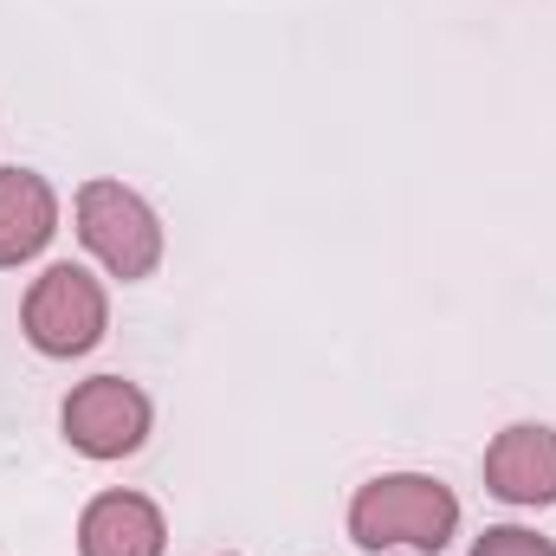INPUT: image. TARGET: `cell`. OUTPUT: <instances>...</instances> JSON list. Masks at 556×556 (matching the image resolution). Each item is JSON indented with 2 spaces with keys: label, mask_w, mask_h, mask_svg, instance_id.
I'll return each mask as SVG.
<instances>
[{
  "label": "cell",
  "mask_w": 556,
  "mask_h": 556,
  "mask_svg": "<svg viewBox=\"0 0 556 556\" xmlns=\"http://www.w3.org/2000/svg\"><path fill=\"white\" fill-rule=\"evenodd\" d=\"M168 518L142 492H98L78 518V556H162Z\"/></svg>",
  "instance_id": "cell-6"
},
{
  "label": "cell",
  "mask_w": 556,
  "mask_h": 556,
  "mask_svg": "<svg viewBox=\"0 0 556 556\" xmlns=\"http://www.w3.org/2000/svg\"><path fill=\"white\" fill-rule=\"evenodd\" d=\"M472 556H556V544L538 538V531H525V525H492V531L472 544Z\"/></svg>",
  "instance_id": "cell-8"
},
{
  "label": "cell",
  "mask_w": 556,
  "mask_h": 556,
  "mask_svg": "<svg viewBox=\"0 0 556 556\" xmlns=\"http://www.w3.org/2000/svg\"><path fill=\"white\" fill-rule=\"evenodd\" d=\"M20 330L52 363L91 356L104 343V330H111V298H104V285L85 273V266L59 260V266H46V273L33 278V291L20 304Z\"/></svg>",
  "instance_id": "cell-2"
},
{
  "label": "cell",
  "mask_w": 556,
  "mask_h": 556,
  "mask_svg": "<svg viewBox=\"0 0 556 556\" xmlns=\"http://www.w3.org/2000/svg\"><path fill=\"white\" fill-rule=\"evenodd\" d=\"M59 427H65L72 453H85V459H130V453H142V440L155 427V408H149V395L137 382L91 376V382H78L65 395Z\"/></svg>",
  "instance_id": "cell-4"
},
{
  "label": "cell",
  "mask_w": 556,
  "mask_h": 556,
  "mask_svg": "<svg viewBox=\"0 0 556 556\" xmlns=\"http://www.w3.org/2000/svg\"><path fill=\"white\" fill-rule=\"evenodd\" d=\"M485 492L505 505H556V427L544 420H518L485 446Z\"/></svg>",
  "instance_id": "cell-5"
},
{
  "label": "cell",
  "mask_w": 556,
  "mask_h": 556,
  "mask_svg": "<svg viewBox=\"0 0 556 556\" xmlns=\"http://www.w3.org/2000/svg\"><path fill=\"white\" fill-rule=\"evenodd\" d=\"M78 240L111 278L137 285L162 266V220L124 181H85L78 188Z\"/></svg>",
  "instance_id": "cell-3"
},
{
  "label": "cell",
  "mask_w": 556,
  "mask_h": 556,
  "mask_svg": "<svg viewBox=\"0 0 556 556\" xmlns=\"http://www.w3.org/2000/svg\"><path fill=\"white\" fill-rule=\"evenodd\" d=\"M459 531V498L433 472H382L350 498V544L369 556H440Z\"/></svg>",
  "instance_id": "cell-1"
},
{
  "label": "cell",
  "mask_w": 556,
  "mask_h": 556,
  "mask_svg": "<svg viewBox=\"0 0 556 556\" xmlns=\"http://www.w3.org/2000/svg\"><path fill=\"white\" fill-rule=\"evenodd\" d=\"M59 233V194L33 168H0V273L39 260Z\"/></svg>",
  "instance_id": "cell-7"
}]
</instances>
